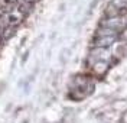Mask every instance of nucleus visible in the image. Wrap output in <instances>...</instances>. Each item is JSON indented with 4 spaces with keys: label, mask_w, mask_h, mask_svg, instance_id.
<instances>
[{
    "label": "nucleus",
    "mask_w": 127,
    "mask_h": 123,
    "mask_svg": "<svg viewBox=\"0 0 127 123\" xmlns=\"http://www.w3.org/2000/svg\"><path fill=\"white\" fill-rule=\"evenodd\" d=\"M9 1H16V0H9Z\"/></svg>",
    "instance_id": "nucleus-4"
},
{
    "label": "nucleus",
    "mask_w": 127,
    "mask_h": 123,
    "mask_svg": "<svg viewBox=\"0 0 127 123\" xmlns=\"http://www.w3.org/2000/svg\"><path fill=\"white\" fill-rule=\"evenodd\" d=\"M25 3H26V4H31V3H33V1H35V0H23Z\"/></svg>",
    "instance_id": "nucleus-3"
},
{
    "label": "nucleus",
    "mask_w": 127,
    "mask_h": 123,
    "mask_svg": "<svg viewBox=\"0 0 127 123\" xmlns=\"http://www.w3.org/2000/svg\"><path fill=\"white\" fill-rule=\"evenodd\" d=\"M12 29H13V26H6V28H3V38H4V39L12 35Z\"/></svg>",
    "instance_id": "nucleus-2"
},
{
    "label": "nucleus",
    "mask_w": 127,
    "mask_h": 123,
    "mask_svg": "<svg viewBox=\"0 0 127 123\" xmlns=\"http://www.w3.org/2000/svg\"><path fill=\"white\" fill-rule=\"evenodd\" d=\"M116 38H117L116 35H100L94 41V45L97 48H105V46H110L111 43H114Z\"/></svg>",
    "instance_id": "nucleus-1"
}]
</instances>
